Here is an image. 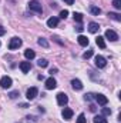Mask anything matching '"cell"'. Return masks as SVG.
Listing matches in <instances>:
<instances>
[{
    "mask_svg": "<svg viewBox=\"0 0 121 123\" xmlns=\"http://www.w3.org/2000/svg\"><path fill=\"white\" fill-rule=\"evenodd\" d=\"M94 123H108L107 122V119L103 116V115H100V116H94V120H93Z\"/></svg>",
    "mask_w": 121,
    "mask_h": 123,
    "instance_id": "cell-18",
    "label": "cell"
},
{
    "mask_svg": "<svg viewBox=\"0 0 121 123\" xmlns=\"http://www.w3.org/2000/svg\"><path fill=\"white\" fill-rule=\"evenodd\" d=\"M63 117L66 119V120H70L71 117H73V110L71 109H68V107H64V110H63Z\"/></svg>",
    "mask_w": 121,
    "mask_h": 123,
    "instance_id": "cell-12",
    "label": "cell"
},
{
    "mask_svg": "<svg viewBox=\"0 0 121 123\" xmlns=\"http://www.w3.org/2000/svg\"><path fill=\"white\" fill-rule=\"evenodd\" d=\"M104 39H107V40H110V42H117V40H118V34L114 30H110V29H108V30H105Z\"/></svg>",
    "mask_w": 121,
    "mask_h": 123,
    "instance_id": "cell-4",
    "label": "cell"
},
{
    "mask_svg": "<svg viewBox=\"0 0 121 123\" xmlns=\"http://www.w3.org/2000/svg\"><path fill=\"white\" fill-rule=\"evenodd\" d=\"M71 86H73V89H76V90H81V89H83V83H81L78 79H73V80H71Z\"/></svg>",
    "mask_w": 121,
    "mask_h": 123,
    "instance_id": "cell-14",
    "label": "cell"
},
{
    "mask_svg": "<svg viewBox=\"0 0 121 123\" xmlns=\"http://www.w3.org/2000/svg\"><path fill=\"white\" fill-rule=\"evenodd\" d=\"M57 25H59V17H50L49 20H47V26L49 27H57Z\"/></svg>",
    "mask_w": 121,
    "mask_h": 123,
    "instance_id": "cell-13",
    "label": "cell"
},
{
    "mask_svg": "<svg viewBox=\"0 0 121 123\" xmlns=\"http://www.w3.org/2000/svg\"><path fill=\"white\" fill-rule=\"evenodd\" d=\"M38 94V89L37 87H30L27 93H26V97L29 99V100H33V99H36V96Z\"/></svg>",
    "mask_w": 121,
    "mask_h": 123,
    "instance_id": "cell-8",
    "label": "cell"
},
{
    "mask_svg": "<svg viewBox=\"0 0 121 123\" xmlns=\"http://www.w3.org/2000/svg\"><path fill=\"white\" fill-rule=\"evenodd\" d=\"M77 123H86V115H78V117H77Z\"/></svg>",
    "mask_w": 121,
    "mask_h": 123,
    "instance_id": "cell-24",
    "label": "cell"
},
{
    "mask_svg": "<svg viewBox=\"0 0 121 123\" xmlns=\"http://www.w3.org/2000/svg\"><path fill=\"white\" fill-rule=\"evenodd\" d=\"M57 103H59L60 106H64V105L68 103V97H67L66 93H59V94H57Z\"/></svg>",
    "mask_w": 121,
    "mask_h": 123,
    "instance_id": "cell-7",
    "label": "cell"
},
{
    "mask_svg": "<svg viewBox=\"0 0 121 123\" xmlns=\"http://www.w3.org/2000/svg\"><path fill=\"white\" fill-rule=\"evenodd\" d=\"M77 40H78V44H80V46H83V47L88 46V43H90V40H88L86 36H83V34H80V36L77 37Z\"/></svg>",
    "mask_w": 121,
    "mask_h": 123,
    "instance_id": "cell-11",
    "label": "cell"
},
{
    "mask_svg": "<svg viewBox=\"0 0 121 123\" xmlns=\"http://www.w3.org/2000/svg\"><path fill=\"white\" fill-rule=\"evenodd\" d=\"M30 69H31L30 62H22V63H20V70H22L23 73H29Z\"/></svg>",
    "mask_w": 121,
    "mask_h": 123,
    "instance_id": "cell-10",
    "label": "cell"
},
{
    "mask_svg": "<svg viewBox=\"0 0 121 123\" xmlns=\"http://www.w3.org/2000/svg\"><path fill=\"white\" fill-rule=\"evenodd\" d=\"M91 56H93V50H88V52H86V53L83 55V57H84V59H90Z\"/></svg>",
    "mask_w": 121,
    "mask_h": 123,
    "instance_id": "cell-28",
    "label": "cell"
},
{
    "mask_svg": "<svg viewBox=\"0 0 121 123\" xmlns=\"http://www.w3.org/2000/svg\"><path fill=\"white\" fill-rule=\"evenodd\" d=\"M11 83H13V80H11V77H9V76H3V77L0 79V86H1L3 89L11 87Z\"/></svg>",
    "mask_w": 121,
    "mask_h": 123,
    "instance_id": "cell-3",
    "label": "cell"
},
{
    "mask_svg": "<svg viewBox=\"0 0 121 123\" xmlns=\"http://www.w3.org/2000/svg\"><path fill=\"white\" fill-rule=\"evenodd\" d=\"M83 29H84V27H83L81 25H78V26H77V31H80V33H81V31H83Z\"/></svg>",
    "mask_w": 121,
    "mask_h": 123,
    "instance_id": "cell-31",
    "label": "cell"
},
{
    "mask_svg": "<svg viewBox=\"0 0 121 123\" xmlns=\"http://www.w3.org/2000/svg\"><path fill=\"white\" fill-rule=\"evenodd\" d=\"M98 30H100L98 23H95V22H91V23H88V31H90V33H97Z\"/></svg>",
    "mask_w": 121,
    "mask_h": 123,
    "instance_id": "cell-15",
    "label": "cell"
},
{
    "mask_svg": "<svg viewBox=\"0 0 121 123\" xmlns=\"http://www.w3.org/2000/svg\"><path fill=\"white\" fill-rule=\"evenodd\" d=\"M29 9L33 10V12H36V13H38V14L43 13V7H41L40 1H37V0H30L29 1Z\"/></svg>",
    "mask_w": 121,
    "mask_h": 123,
    "instance_id": "cell-1",
    "label": "cell"
},
{
    "mask_svg": "<svg viewBox=\"0 0 121 123\" xmlns=\"http://www.w3.org/2000/svg\"><path fill=\"white\" fill-rule=\"evenodd\" d=\"M22 39H19V37H13L11 40H10V43H9V49L10 50H16V49H19L20 46H22Z\"/></svg>",
    "mask_w": 121,
    "mask_h": 123,
    "instance_id": "cell-2",
    "label": "cell"
},
{
    "mask_svg": "<svg viewBox=\"0 0 121 123\" xmlns=\"http://www.w3.org/2000/svg\"><path fill=\"white\" fill-rule=\"evenodd\" d=\"M34 56H36V53H34V50H31V49H27V50L24 52V57H26L27 60L34 59Z\"/></svg>",
    "mask_w": 121,
    "mask_h": 123,
    "instance_id": "cell-17",
    "label": "cell"
},
{
    "mask_svg": "<svg viewBox=\"0 0 121 123\" xmlns=\"http://www.w3.org/2000/svg\"><path fill=\"white\" fill-rule=\"evenodd\" d=\"M73 16H74V20H76V22H78V23L83 22V14H81V13H76V12H74Z\"/></svg>",
    "mask_w": 121,
    "mask_h": 123,
    "instance_id": "cell-21",
    "label": "cell"
},
{
    "mask_svg": "<svg viewBox=\"0 0 121 123\" xmlns=\"http://www.w3.org/2000/svg\"><path fill=\"white\" fill-rule=\"evenodd\" d=\"M95 43H97V46H98L100 49H105V42H104V37H103V36H98V37L95 39Z\"/></svg>",
    "mask_w": 121,
    "mask_h": 123,
    "instance_id": "cell-16",
    "label": "cell"
},
{
    "mask_svg": "<svg viewBox=\"0 0 121 123\" xmlns=\"http://www.w3.org/2000/svg\"><path fill=\"white\" fill-rule=\"evenodd\" d=\"M68 16V10H61L60 12V19H66Z\"/></svg>",
    "mask_w": 121,
    "mask_h": 123,
    "instance_id": "cell-27",
    "label": "cell"
},
{
    "mask_svg": "<svg viewBox=\"0 0 121 123\" xmlns=\"http://www.w3.org/2000/svg\"><path fill=\"white\" fill-rule=\"evenodd\" d=\"M94 63H95V66H97L98 69H103V67L107 66V60H105V57H103V56H95Z\"/></svg>",
    "mask_w": 121,
    "mask_h": 123,
    "instance_id": "cell-5",
    "label": "cell"
},
{
    "mask_svg": "<svg viewBox=\"0 0 121 123\" xmlns=\"http://www.w3.org/2000/svg\"><path fill=\"white\" fill-rule=\"evenodd\" d=\"M90 13L94 14V16H98V14L101 13V9L97 7V6H90Z\"/></svg>",
    "mask_w": 121,
    "mask_h": 123,
    "instance_id": "cell-19",
    "label": "cell"
},
{
    "mask_svg": "<svg viewBox=\"0 0 121 123\" xmlns=\"http://www.w3.org/2000/svg\"><path fill=\"white\" fill-rule=\"evenodd\" d=\"M50 73H51V76H53L54 73H57V69H51V70H50Z\"/></svg>",
    "mask_w": 121,
    "mask_h": 123,
    "instance_id": "cell-32",
    "label": "cell"
},
{
    "mask_svg": "<svg viewBox=\"0 0 121 123\" xmlns=\"http://www.w3.org/2000/svg\"><path fill=\"white\" fill-rule=\"evenodd\" d=\"M108 16L111 17V19H114V20H117V22H121V16L118 13H108Z\"/></svg>",
    "mask_w": 121,
    "mask_h": 123,
    "instance_id": "cell-23",
    "label": "cell"
},
{
    "mask_svg": "<svg viewBox=\"0 0 121 123\" xmlns=\"http://www.w3.org/2000/svg\"><path fill=\"white\" fill-rule=\"evenodd\" d=\"M57 87V82H56V79L51 76V77H49L47 80H46V89H49V90H53V89H56Z\"/></svg>",
    "mask_w": 121,
    "mask_h": 123,
    "instance_id": "cell-6",
    "label": "cell"
},
{
    "mask_svg": "<svg viewBox=\"0 0 121 123\" xmlns=\"http://www.w3.org/2000/svg\"><path fill=\"white\" fill-rule=\"evenodd\" d=\"M64 1H66L67 4H73V3H74V0H64Z\"/></svg>",
    "mask_w": 121,
    "mask_h": 123,
    "instance_id": "cell-33",
    "label": "cell"
},
{
    "mask_svg": "<svg viewBox=\"0 0 121 123\" xmlns=\"http://www.w3.org/2000/svg\"><path fill=\"white\" fill-rule=\"evenodd\" d=\"M95 102H97L98 105H101V106H105V105L108 103V99H107L104 94H95Z\"/></svg>",
    "mask_w": 121,
    "mask_h": 123,
    "instance_id": "cell-9",
    "label": "cell"
},
{
    "mask_svg": "<svg viewBox=\"0 0 121 123\" xmlns=\"http://www.w3.org/2000/svg\"><path fill=\"white\" fill-rule=\"evenodd\" d=\"M37 43H38L40 46H43V47H49V42H47L46 39H43V37H40V39L37 40Z\"/></svg>",
    "mask_w": 121,
    "mask_h": 123,
    "instance_id": "cell-20",
    "label": "cell"
},
{
    "mask_svg": "<svg viewBox=\"0 0 121 123\" xmlns=\"http://www.w3.org/2000/svg\"><path fill=\"white\" fill-rule=\"evenodd\" d=\"M0 44H1V43H0Z\"/></svg>",
    "mask_w": 121,
    "mask_h": 123,
    "instance_id": "cell-34",
    "label": "cell"
},
{
    "mask_svg": "<svg viewBox=\"0 0 121 123\" xmlns=\"http://www.w3.org/2000/svg\"><path fill=\"white\" fill-rule=\"evenodd\" d=\"M103 116H108V115H111V109H108V107H103Z\"/></svg>",
    "mask_w": 121,
    "mask_h": 123,
    "instance_id": "cell-25",
    "label": "cell"
},
{
    "mask_svg": "<svg viewBox=\"0 0 121 123\" xmlns=\"http://www.w3.org/2000/svg\"><path fill=\"white\" fill-rule=\"evenodd\" d=\"M9 96H10L11 99H16V97L19 96V92H11V93H10V94H9Z\"/></svg>",
    "mask_w": 121,
    "mask_h": 123,
    "instance_id": "cell-29",
    "label": "cell"
},
{
    "mask_svg": "<svg viewBox=\"0 0 121 123\" xmlns=\"http://www.w3.org/2000/svg\"><path fill=\"white\" fill-rule=\"evenodd\" d=\"M37 64H38V67H47L49 62L46 60V59H38V62H37Z\"/></svg>",
    "mask_w": 121,
    "mask_h": 123,
    "instance_id": "cell-22",
    "label": "cell"
},
{
    "mask_svg": "<svg viewBox=\"0 0 121 123\" xmlns=\"http://www.w3.org/2000/svg\"><path fill=\"white\" fill-rule=\"evenodd\" d=\"M4 33H6V29H4V27H1V26H0V36H3V34H4Z\"/></svg>",
    "mask_w": 121,
    "mask_h": 123,
    "instance_id": "cell-30",
    "label": "cell"
},
{
    "mask_svg": "<svg viewBox=\"0 0 121 123\" xmlns=\"http://www.w3.org/2000/svg\"><path fill=\"white\" fill-rule=\"evenodd\" d=\"M113 4H114V7H116L117 10H120V9H121V0H114V1H113Z\"/></svg>",
    "mask_w": 121,
    "mask_h": 123,
    "instance_id": "cell-26",
    "label": "cell"
}]
</instances>
